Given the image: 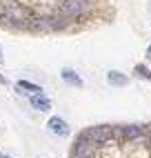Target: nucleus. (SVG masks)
Segmentation results:
<instances>
[{
  "mask_svg": "<svg viewBox=\"0 0 151 158\" xmlns=\"http://www.w3.org/2000/svg\"><path fill=\"white\" fill-rule=\"evenodd\" d=\"M2 18L7 20L9 25H22L25 20H27V14H25V9L16 5L14 0H5V5H2Z\"/></svg>",
  "mask_w": 151,
  "mask_h": 158,
  "instance_id": "2",
  "label": "nucleus"
},
{
  "mask_svg": "<svg viewBox=\"0 0 151 158\" xmlns=\"http://www.w3.org/2000/svg\"><path fill=\"white\" fill-rule=\"evenodd\" d=\"M29 102H31V107L38 109V111H49L51 109L49 98H45L42 94H34V96H29Z\"/></svg>",
  "mask_w": 151,
  "mask_h": 158,
  "instance_id": "8",
  "label": "nucleus"
},
{
  "mask_svg": "<svg viewBox=\"0 0 151 158\" xmlns=\"http://www.w3.org/2000/svg\"><path fill=\"white\" fill-rule=\"evenodd\" d=\"M113 138V129L109 125H98V127H89L80 134V140L87 143H109Z\"/></svg>",
  "mask_w": 151,
  "mask_h": 158,
  "instance_id": "1",
  "label": "nucleus"
},
{
  "mask_svg": "<svg viewBox=\"0 0 151 158\" xmlns=\"http://www.w3.org/2000/svg\"><path fill=\"white\" fill-rule=\"evenodd\" d=\"M87 7H89L87 0H62V2H60V9H62V14L67 18L82 16L84 11H87Z\"/></svg>",
  "mask_w": 151,
  "mask_h": 158,
  "instance_id": "3",
  "label": "nucleus"
},
{
  "mask_svg": "<svg viewBox=\"0 0 151 158\" xmlns=\"http://www.w3.org/2000/svg\"><path fill=\"white\" fill-rule=\"evenodd\" d=\"M47 129H49L51 134L60 136V138L69 136V125L64 123V120L60 118V116H53V118H49V123H47Z\"/></svg>",
  "mask_w": 151,
  "mask_h": 158,
  "instance_id": "4",
  "label": "nucleus"
},
{
  "mask_svg": "<svg viewBox=\"0 0 151 158\" xmlns=\"http://www.w3.org/2000/svg\"><path fill=\"white\" fill-rule=\"evenodd\" d=\"M120 134L127 140H133V138H140V136H142V127H140V125H127V127H122Z\"/></svg>",
  "mask_w": 151,
  "mask_h": 158,
  "instance_id": "10",
  "label": "nucleus"
},
{
  "mask_svg": "<svg viewBox=\"0 0 151 158\" xmlns=\"http://www.w3.org/2000/svg\"><path fill=\"white\" fill-rule=\"evenodd\" d=\"M60 76H62V80L67 82V85H71V87H82V85H84L82 78H80L73 69H69V67H64V69L60 71Z\"/></svg>",
  "mask_w": 151,
  "mask_h": 158,
  "instance_id": "7",
  "label": "nucleus"
},
{
  "mask_svg": "<svg viewBox=\"0 0 151 158\" xmlns=\"http://www.w3.org/2000/svg\"><path fill=\"white\" fill-rule=\"evenodd\" d=\"M0 82H2V85H7V78H5V76H0Z\"/></svg>",
  "mask_w": 151,
  "mask_h": 158,
  "instance_id": "14",
  "label": "nucleus"
},
{
  "mask_svg": "<svg viewBox=\"0 0 151 158\" xmlns=\"http://www.w3.org/2000/svg\"><path fill=\"white\" fill-rule=\"evenodd\" d=\"M16 91L18 94H27V96H34V94H42V87L34 85V82H29V80H18L16 82Z\"/></svg>",
  "mask_w": 151,
  "mask_h": 158,
  "instance_id": "6",
  "label": "nucleus"
},
{
  "mask_svg": "<svg viewBox=\"0 0 151 158\" xmlns=\"http://www.w3.org/2000/svg\"><path fill=\"white\" fill-rule=\"evenodd\" d=\"M0 158H11V156H7V154H0Z\"/></svg>",
  "mask_w": 151,
  "mask_h": 158,
  "instance_id": "15",
  "label": "nucleus"
},
{
  "mask_svg": "<svg viewBox=\"0 0 151 158\" xmlns=\"http://www.w3.org/2000/svg\"><path fill=\"white\" fill-rule=\"evenodd\" d=\"M107 80H109V85H113V87H124V85H129V78L124 76V73L116 71V69H111L109 73H107Z\"/></svg>",
  "mask_w": 151,
  "mask_h": 158,
  "instance_id": "9",
  "label": "nucleus"
},
{
  "mask_svg": "<svg viewBox=\"0 0 151 158\" xmlns=\"http://www.w3.org/2000/svg\"><path fill=\"white\" fill-rule=\"evenodd\" d=\"M136 76H140V78H145V80H149L151 82V71H149V67L147 65H136Z\"/></svg>",
  "mask_w": 151,
  "mask_h": 158,
  "instance_id": "11",
  "label": "nucleus"
},
{
  "mask_svg": "<svg viewBox=\"0 0 151 158\" xmlns=\"http://www.w3.org/2000/svg\"><path fill=\"white\" fill-rule=\"evenodd\" d=\"M2 60H5V56H2V47H0V65H2Z\"/></svg>",
  "mask_w": 151,
  "mask_h": 158,
  "instance_id": "13",
  "label": "nucleus"
},
{
  "mask_svg": "<svg viewBox=\"0 0 151 158\" xmlns=\"http://www.w3.org/2000/svg\"><path fill=\"white\" fill-rule=\"evenodd\" d=\"M29 27L31 29H38V31H49V29H58V27H62L60 23H56L53 18H34L29 23Z\"/></svg>",
  "mask_w": 151,
  "mask_h": 158,
  "instance_id": "5",
  "label": "nucleus"
},
{
  "mask_svg": "<svg viewBox=\"0 0 151 158\" xmlns=\"http://www.w3.org/2000/svg\"><path fill=\"white\" fill-rule=\"evenodd\" d=\"M147 60H149V62H151V45H149V47H147Z\"/></svg>",
  "mask_w": 151,
  "mask_h": 158,
  "instance_id": "12",
  "label": "nucleus"
},
{
  "mask_svg": "<svg viewBox=\"0 0 151 158\" xmlns=\"http://www.w3.org/2000/svg\"><path fill=\"white\" fill-rule=\"evenodd\" d=\"M76 158H89V156H76Z\"/></svg>",
  "mask_w": 151,
  "mask_h": 158,
  "instance_id": "16",
  "label": "nucleus"
}]
</instances>
